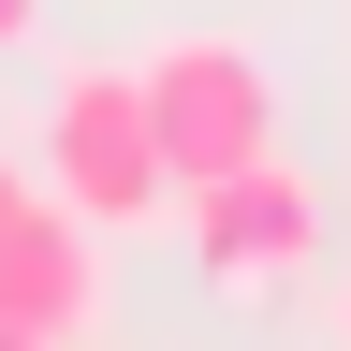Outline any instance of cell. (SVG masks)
Wrapping results in <instances>:
<instances>
[{
	"label": "cell",
	"instance_id": "obj_7",
	"mask_svg": "<svg viewBox=\"0 0 351 351\" xmlns=\"http://www.w3.org/2000/svg\"><path fill=\"white\" fill-rule=\"evenodd\" d=\"M15 205H29V176H15V161H0V219H15Z\"/></svg>",
	"mask_w": 351,
	"mask_h": 351
},
{
	"label": "cell",
	"instance_id": "obj_5",
	"mask_svg": "<svg viewBox=\"0 0 351 351\" xmlns=\"http://www.w3.org/2000/svg\"><path fill=\"white\" fill-rule=\"evenodd\" d=\"M29 29H44V0H0V59H15V44H29Z\"/></svg>",
	"mask_w": 351,
	"mask_h": 351
},
{
	"label": "cell",
	"instance_id": "obj_1",
	"mask_svg": "<svg viewBox=\"0 0 351 351\" xmlns=\"http://www.w3.org/2000/svg\"><path fill=\"white\" fill-rule=\"evenodd\" d=\"M44 191L88 205L103 234H132V219L176 205V161H161V117H147V73L132 59H73L44 88Z\"/></svg>",
	"mask_w": 351,
	"mask_h": 351
},
{
	"label": "cell",
	"instance_id": "obj_4",
	"mask_svg": "<svg viewBox=\"0 0 351 351\" xmlns=\"http://www.w3.org/2000/svg\"><path fill=\"white\" fill-rule=\"evenodd\" d=\"M0 322H44V337H88L103 322V219L29 191L0 219Z\"/></svg>",
	"mask_w": 351,
	"mask_h": 351
},
{
	"label": "cell",
	"instance_id": "obj_8",
	"mask_svg": "<svg viewBox=\"0 0 351 351\" xmlns=\"http://www.w3.org/2000/svg\"><path fill=\"white\" fill-rule=\"evenodd\" d=\"M337 337H351V293H337Z\"/></svg>",
	"mask_w": 351,
	"mask_h": 351
},
{
	"label": "cell",
	"instance_id": "obj_6",
	"mask_svg": "<svg viewBox=\"0 0 351 351\" xmlns=\"http://www.w3.org/2000/svg\"><path fill=\"white\" fill-rule=\"evenodd\" d=\"M0 351H73V337H44V322H0Z\"/></svg>",
	"mask_w": 351,
	"mask_h": 351
},
{
	"label": "cell",
	"instance_id": "obj_2",
	"mask_svg": "<svg viewBox=\"0 0 351 351\" xmlns=\"http://www.w3.org/2000/svg\"><path fill=\"white\" fill-rule=\"evenodd\" d=\"M132 73H147V117H161L176 191H205V176H234V161L278 147V73H263L234 29H161Z\"/></svg>",
	"mask_w": 351,
	"mask_h": 351
},
{
	"label": "cell",
	"instance_id": "obj_3",
	"mask_svg": "<svg viewBox=\"0 0 351 351\" xmlns=\"http://www.w3.org/2000/svg\"><path fill=\"white\" fill-rule=\"evenodd\" d=\"M191 205V263H205V293H278L307 249H322V191L263 147V161H234V176H205V191H176Z\"/></svg>",
	"mask_w": 351,
	"mask_h": 351
}]
</instances>
